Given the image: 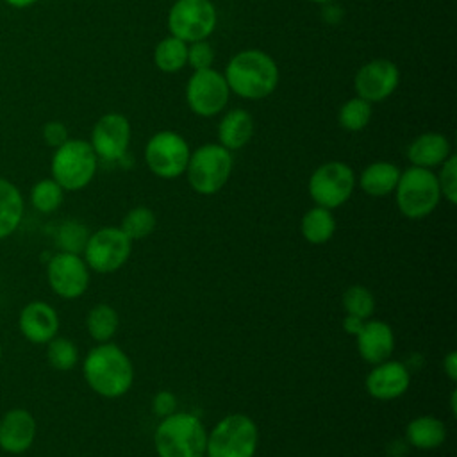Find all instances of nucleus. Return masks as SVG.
<instances>
[{"mask_svg":"<svg viewBox=\"0 0 457 457\" xmlns=\"http://www.w3.org/2000/svg\"><path fill=\"white\" fill-rule=\"evenodd\" d=\"M86 384L104 398H120L132 387L134 368L129 355L114 343H98L82 361Z\"/></svg>","mask_w":457,"mask_h":457,"instance_id":"f257e3e1","label":"nucleus"},{"mask_svg":"<svg viewBox=\"0 0 457 457\" xmlns=\"http://www.w3.org/2000/svg\"><path fill=\"white\" fill-rule=\"evenodd\" d=\"M227 86L246 100H261L271 95L278 84V68L262 50L236 54L223 73Z\"/></svg>","mask_w":457,"mask_h":457,"instance_id":"f03ea898","label":"nucleus"},{"mask_svg":"<svg viewBox=\"0 0 457 457\" xmlns=\"http://www.w3.org/2000/svg\"><path fill=\"white\" fill-rule=\"evenodd\" d=\"M157 457H205L207 430L191 412H171L154 434Z\"/></svg>","mask_w":457,"mask_h":457,"instance_id":"7ed1b4c3","label":"nucleus"},{"mask_svg":"<svg viewBox=\"0 0 457 457\" xmlns=\"http://www.w3.org/2000/svg\"><path fill=\"white\" fill-rule=\"evenodd\" d=\"M259 428L255 421L241 412L223 416L207 432L205 457H255Z\"/></svg>","mask_w":457,"mask_h":457,"instance_id":"20e7f679","label":"nucleus"},{"mask_svg":"<svg viewBox=\"0 0 457 457\" xmlns=\"http://www.w3.org/2000/svg\"><path fill=\"white\" fill-rule=\"evenodd\" d=\"M393 193L398 211L409 220H421L428 216L436 211L441 200L436 173L418 166L400 171V179Z\"/></svg>","mask_w":457,"mask_h":457,"instance_id":"39448f33","label":"nucleus"},{"mask_svg":"<svg viewBox=\"0 0 457 457\" xmlns=\"http://www.w3.org/2000/svg\"><path fill=\"white\" fill-rule=\"evenodd\" d=\"M98 157L84 139H68L55 148L50 162L52 179L64 191L84 189L95 177Z\"/></svg>","mask_w":457,"mask_h":457,"instance_id":"423d86ee","label":"nucleus"},{"mask_svg":"<svg viewBox=\"0 0 457 457\" xmlns=\"http://www.w3.org/2000/svg\"><path fill=\"white\" fill-rule=\"evenodd\" d=\"M234 159L230 150L221 145L207 143L191 152L186 175L187 182L198 195L209 196L218 193L230 179Z\"/></svg>","mask_w":457,"mask_h":457,"instance_id":"0eeeda50","label":"nucleus"},{"mask_svg":"<svg viewBox=\"0 0 457 457\" xmlns=\"http://www.w3.org/2000/svg\"><path fill=\"white\" fill-rule=\"evenodd\" d=\"M355 173L341 161H328L318 166L309 177V196L312 202L325 209H336L343 205L353 193Z\"/></svg>","mask_w":457,"mask_h":457,"instance_id":"6e6552de","label":"nucleus"},{"mask_svg":"<svg viewBox=\"0 0 457 457\" xmlns=\"http://www.w3.org/2000/svg\"><path fill=\"white\" fill-rule=\"evenodd\" d=\"M132 253V241L120 227H104L89 234L82 259L96 273L120 270Z\"/></svg>","mask_w":457,"mask_h":457,"instance_id":"1a4fd4ad","label":"nucleus"},{"mask_svg":"<svg viewBox=\"0 0 457 457\" xmlns=\"http://www.w3.org/2000/svg\"><path fill=\"white\" fill-rule=\"evenodd\" d=\"M216 27V9L211 0H175L168 12L171 36L193 43L212 34Z\"/></svg>","mask_w":457,"mask_h":457,"instance_id":"9d476101","label":"nucleus"},{"mask_svg":"<svg viewBox=\"0 0 457 457\" xmlns=\"http://www.w3.org/2000/svg\"><path fill=\"white\" fill-rule=\"evenodd\" d=\"M191 150L186 139L171 130H161L154 134L145 148V161L150 171L161 179L180 177L189 161Z\"/></svg>","mask_w":457,"mask_h":457,"instance_id":"9b49d317","label":"nucleus"},{"mask_svg":"<svg viewBox=\"0 0 457 457\" xmlns=\"http://www.w3.org/2000/svg\"><path fill=\"white\" fill-rule=\"evenodd\" d=\"M228 86L223 73L214 68L196 70L187 80L186 100L189 109L204 118L220 114L228 102Z\"/></svg>","mask_w":457,"mask_h":457,"instance_id":"f8f14e48","label":"nucleus"},{"mask_svg":"<svg viewBox=\"0 0 457 457\" xmlns=\"http://www.w3.org/2000/svg\"><path fill=\"white\" fill-rule=\"evenodd\" d=\"M46 280L59 298L75 300L89 287V268L82 255L57 252L46 262Z\"/></svg>","mask_w":457,"mask_h":457,"instance_id":"ddd939ff","label":"nucleus"},{"mask_svg":"<svg viewBox=\"0 0 457 457\" xmlns=\"http://www.w3.org/2000/svg\"><path fill=\"white\" fill-rule=\"evenodd\" d=\"M130 143V123L120 112L104 114L91 130V148L98 159L120 161Z\"/></svg>","mask_w":457,"mask_h":457,"instance_id":"4468645a","label":"nucleus"},{"mask_svg":"<svg viewBox=\"0 0 457 457\" xmlns=\"http://www.w3.org/2000/svg\"><path fill=\"white\" fill-rule=\"evenodd\" d=\"M400 71L395 62L387 59H373L359 68L353 79L357 96L375 104L386 100L398 86Z\"/></svg>","mask_w":457,"mask_h":457,"instance_id":"2eb2a0df","label":"nucleus"},{"mask_svg":"<svg viewBox=\"0 0 457 457\" xmlns=\"http://www.w3.org/2000/svg\"><path fill=\"white\" fill-rule=\"evenodd\" d=\"M37 423L30 411L12 407L0 418V450L11 455L25 453L36 441Z\"/></svg>","mask_w":457,"mask_h":457,"instance_id":"dca6fc26","label":"nucleus"},{"mask_svg":"<svg viewBox=\"0 0 457 457\" xmlns=\"http://www.w3.org/2000/svg\"><path fill=\"white\" fill-rule=\"evenodd\" d=\"M18 328L29 343L46 345L59 332V314L48 302L32 300L21 307Z\"/></svg>","mask_w":457,"mask_h":457,"instance_id":"f3484780","label":"nucleus"},{"mask_svg":"<svg viewBox=\"0 0 457 457\" xmlns=\"http://www.w3.org/2000/svg\"><path fill=\"white\" fill-rule=\"evenodd\" d=\"M411 386V373L405 364L398 361H382L373 364L371 371L366 375L364 387L368 395L375 400H395L402 396Z\"/></svg>","mask_w":457,"mask_h":457,"instance_id":"a211bd4d","label":"nucleus"},{"mask_svg":"<svg viewBox=\"0 0 457 457\" xmlns=\"http://www.w3.org/2000/svg\"><path fill=\"white\" fill-rule=\"evenodd\" d=\"M357 352L368 364L387 361L395 350L393 328L382 320H366L355 336Z\"/></svg>","mask_w":457,"mask_h":457,"instance_id":"6ab92c4d","label":"nucleus"},{"mask_svg":"<svg viewBox=\"0 0 457 457\" xmlns=\"http://www.w3.org/2000/svg\"><path fill=\"white\" fill-rule=\"evenodd\" d=\"M450 154V141L439 132L420 134L407 148V159L411 164L427 170L439 166Z\"/></svg>","mask_w":457,"mask_h":457,"instance_id":"aec40b11","label":"nucleus"},{"mask_svg":"<svg viewBox=\"0 0 457 457\" xmlns=\"http://www.w3.org/2000/svg\"><path fill=\"white\" fill-rule=\"evenodd\" d=\"M253 136V120L245 109L228 111L218 125L220 145L227 150L243 148Z\"/></svg>","mask_w":457,"mask_h":457,"instance_id":"412c9836","label":"nucleus"},{"mask_svg":"<svg viewBox=\"0 0 457 457\" xmlns=\"http://www.w3.org/2000/svg\"><path fill=\"white\" fill-rule=\"evenodd\" d=\"M400 179V170L396 164L387 161H377L366 166L359 177L361 189L370 196H387L395 191Z\"/></svg>","mask_w":457,"mask_h":457,"instance_id":"4be33fe9","label":"nucleus"},{"mask_svg":"<svg viewBox=\"0 0 457 457\" xmlns=\"http://www.w3.org/2000/svg\"><path fill=\"white\" fill-rule=\"evenodd\" d=\"M25 211L20 189L7 179L0 177V241L14 234Z\"/></svg>","mask_w":457,"mask_h":457,"instance_id":"5701e85b","label":"nucleus"},{"mask_svg":"<svg viewBox=\"0 0 457 457\" xmlns=\"http://www.w3.org/2000/svg\"><path fill=\"white\" fill-rule=\"evenodd\" d=\"M405 437L414 448L434 450L445 443L446 427L436 416H418L407 423Z\"/></svg>","mask_w":457,"mask_h":457,"instance_id":"b1692460","label":"nucleus"},{"mask_svg":"<svg viewBox=\"0 0 457 457\" xmlns=\"http://www.w3.org/2000/svg\"><path fill=\"white\" fill-rule=\"evenodd\" d=\"M300 232L303 239L311 245H323L332 239L336 232V218L330 209L311 207L300 221Z\"/></svg>","mask_w":457,"mask_h":457,"instance_id":"393cba45","label":"nucleus"},{"mask_svg":"<svg viewBox=\"0 0 457 457\" xmlns=\"http://www.w3.org/2000/svg\"><path fill=\"white\" fill-rule=\"evenodd\" d=\"M120 325L118 312L109 303H96L89 309L86 316V328L87 334L96 343H109L116 334Z\"/></svg>","mask_w":457,"mask_h":457,"instance_id":"a878e982","label":"nucleus"},{"mask_svg":"<svg viewBox=\"0 0 457 457\" xmlns=\"http://www.w3.org/2000/svg\"><path fill=\"white\" fill-rule=\"evenodd\" d=\"M154 62L164 73H177L187 64V43L168 36L161 39L154 50Z\"/></svg>","mask_w":457,"mask_h":457,"instance_id":"bb28decb","label":"nucleus"},{"mask_svg":"<svg viewBox=\"0 0 457 457\" xmlns=\"http://www.w3.org/2000/svg\"><path fill=\"white\" fill-rule=\"evenodd\" d=\"M157 227V218L155 212L150 207L137 205L132 207L121 220L120 228L123 230L125 236H129L130 241H139L154 234Z\"/></svg>","mask_w":457,"mask_h":457,"instance_id":"cd10ccee","label":"nucleus"},{"mask_svg":"<svg viewBox=\"0 0 457 457\" xmlns=\"http://www.w3.org/2000/svg\"><path fill=\"white\" fill-rule=\"evenodd\" d=\"M64 189L54 179H41L30 187V204L36 211L50 214L61 207Z\"/></svg>","mask_w":457,"mask_h":457,"instance_id":"c85d7f7f","label":"nucleus"},{"mask_svg":"<svg viewBox=\"0 0 457 457\" xmlns=\"http://www.w3.org/2000/svg\"><path fill=\"white\" fill-rule=\"evenodd\" d=\"M89 234H91L89 228L79 220H66L64 223L59 225L55 232V245L59 252L82 255L86 243L89 239Z\"/></svg>","mask_w":457,"mask_h":457,"instance_id":"c756f323","label":"nucleus"},{"mask_svg":"<svg viewBox=\"0 0 457 457\" xmlns=\"http://www.w3.org/2000/svg\"><path fill=\"white\" fill-rule=\"evenodd\" d=\"M46 361L57 371H70L79 362V348L71 339L55 336L46 343Z\"/></svg>","mask_w":457,"mask_h":457,"instance_id":"7c9ffc66","label":"nucleus"},{"mask_svg":"<svg viewBox=\"0 0 457 457\" xmlns=\"http://www.w3.org/2000/svg\"><path fill=\"white\" fill-rule=\"evenodd\" d=\"M371 120V104L362 100L361 96H353L346 100L337 114L339 125L348 132L362 130Z\"/></svg>","mask_w":457,"mask_h":457,"instance_id":"2f4dec72","label":"nucleus"},{"mask_svg":"<svg viewBox=\"0 0 457 457\" xmlns=\"http://www.w3.org/2000/svg\"><path fill=\"white\" fill-rule=\"evenodd\" d=\"M343 309L348 316L366 321L375 311V296L366 286L353 284L343 293Z\"/></svg>","mask_w":457,"mask_h":457,"instance_id":"473e14b6","label":"nucleus"},{"mask_svg":"<svg viewBox=\"0 0 457 457\" xmlns=\"http://www.w3.org/2000/svg\"><path fill=\"white\" fill-rule=\"evenodd\" d=\"M439 166L441 170L436 175V179L439 184L441 196L453 205L457 202V157L450 154Z\"/></svg>","mask_w":457,"mask_h":457,"instance_id":"72a5a7b5","label":"nucleus"},{"mask_svg":"<svg viewBox=\"0 0 457 457\" xmlns=\"http://www.w3.org/2000/svg\"><path fill=\"white\" fill-rule=\"evenodd\" d=\"M214 61V50L212 46L202 39V41H193L187 46V64L196 71V70H207L212 68Z\"/></svg>","mask_w":457,"mask_h":457,"instance_id":"f704fd0d","label":"nucleus"},{"mask_svg":"<svg viewBox=\"0 0 457 457\" xmlns=\"http://www.w3.org/2000/svg\"><path fill=\"white\" fill-rule=\"evenodd\" d=\"M43 139L48 146H61L64 141H68V129L61 121H48L43 125Z\"/></svg>","mask_w":457,"mask_h":457,"instance_id":"c9c22d12","label":"nucleus"},{"mask_svg":"<svg viewBox=\"0 0 457 457\" xmlns=\"http://www.w3.org/2000/svg\"><path fill=\"white\" fill-rule=\"evenodd\" d=\"M177 409V398L173 393L170 391H159L154 398H152V411L159 416H168L171 412H175Z\"/></svg>","mask_w":457,"mask_h":457,"instance_id":"e433bc0d","label":"nucleus"},{"mask_svg":"<svg viewBox=\"0 0 457 457\" xmlns=\"http://www.w3.org/2000/svg\"><path fill=\"white\" fill-rule=\"evenodd\" d=\"M443 371L452 382L457 380V353L453 350L443 357Z\"/></svg>","mask_w":457,"mask_h":457,"instance_id":"4c0bfd02","label":"nucleus"},{"mask_svg":"<svg viewBox=\"0 0 457 457\" xmlns=\"http://www.w3.org/2000/svg\"><path fill=\"white\" fill-rule=\"evenodd\" d=\"M362 325H364V320H359V318H355V316H345V320H343V328H345V332L346 334H350V336H357L359 334V330L362 328Z\"/></svg>","mask_w":457,"mask_h":457,"instance_id":"58836bf2","label":"nucleus"},{"mask_svg":"<svg viewBox=\"0 0 457 457\" xmlns=\"http://www.w3.org/2000/svg\"><path fill=\"white\" fill-rule=\"evenodd\" d=\"M9 5H12V7H18V9H23V7H29V5H32L36 0H5Z\"/></svg>","mask_w":457,"mask_h":457,"instance_id":"ea45409f","label":"nucleus"},{"mask_svg":"<svg viewBox=\"0 0 457 457\" xmlns=\"http://www.w3.org/2000/svg\"><path fill=\"white\" fill-rule=\"evenodd\" d=\"M455 400H457V391L455 389H452V398H450V409H452V414L455 416L457 414V403H455Z\"/></svg>","mask_w":457,"mask_h":457,"instance_id":"a19ab883","label":"nucleus"},{"mask_svg":"<svg viewBox=\"0 0 457 457\" xmlns=\"http://www.w3.org/2000/svg\"><path fill=\"white\" fill-rule=\"evenodd\" d=\"M311 2H316V4H327V2H330V0H311Z\"/></svg>","mask_w":457,"mask_h":457,"instance_id":"79ce46f5","label":"nucleus"},{"mask_svg":"<svg viewBox=\"0 0 457 457\" xmlns=\"http://www.w3.org/2000/svg\"><path fill=\"white\" fill-rule=\"evenodd\" d=\"M0 361H2V346H0Z\"/></svg>","mask_w":457,"mask_h":457,"instance_id":"37998d69","label":"nucleus"}]
</instances>
